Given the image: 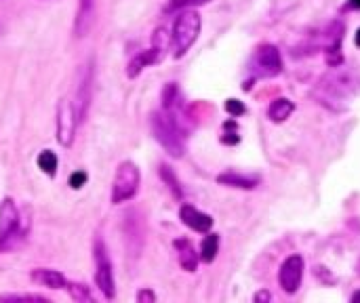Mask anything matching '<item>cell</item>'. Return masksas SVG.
Masks as SVG:
<instances>
[{
  "label": "cell",
  "instance_id": "obj_4",
  "mask_svg": "<svg viewBox=\"0 0 360 303\" xmlns=\"http://www.w3.org/2000/svg\"><path fill=\"white\" fill-rule=\"evenodd\" d=\"M139 179H141V175H139V169L135 162L124 160L122 165H118L114 183H112V202L118 205V202L131 200L139 190Z\"/></svg>",
  "mask_w": 360,
  "mask_h": 303
},
{
  "label": "cell",
  "instance_id": "obj_11",
  "mask_svg": "<svg viewBox=\"0 0 360 303\" xmlns=\"http://www.w3.org/2000/svg\"><path fill=\"white\" fill-rule=\"evenodd\" d=\"M179 217H181V221H184L188 228H192L194 232H209L211 226H213L211 215L200 213V211L194 209L192 205H184V207L179 209Z\"/></svg>",
  "mask_w": 360,
  "mask_h": 303
},
{
  "label": "cell",
  "instance_id": "obj_26",
  "mask_svg": "<svg viewBox=\"0 0 360 303\" xmlns=\"http://www.w3.org/2000/svg\"><path fill=\"white\" fill-rule=\"evenodd\" d=\"M137 302L146 303V302H156V295L152 293V291H148V289H143V291H139V295H137Z\"/></svg>",
  "mask_w": 360,
  "mask_h": 303
},
{
  "label": "cell",
  "instance_id": "obj_9",
  "mask_svg": "<svg viewBox=\"0 0 360 303\" xmlns=\"http://www.w3.org/2000/svg\"><path fill=\"white\" fill-rule=\"evenodd\" d=\"M255 67L259 70L262 76H276L283 72V57L281 51L274 44H262L255 53L253 59Z\"/></svg>",
  "mask_w": 360,
  "mask_h": 303
},
{
  "label": "cell",
  "instance_id": "obj_30",
  "mask_svg": "<svg viewBox=\"0 0 360 303\" xmlns=\"http://www.w3.org/2000/svg\"><path fill=\"white\" fill-rule=\"evenodd\" d=\"M356 44L360 46V30H359V34H356Z\"/></svg>",
  "mask_w": 360,
  "mask_h": 303
},
{
  "label": "cell",
  "instance_id": "obj_16",
  "mask_svg": "<svg viewBox=\"0 0 360 303\" xmlns=\"http://www.w3.org/2000/svg\"><path fill=\"white\" fill-rule=\"evenodd\" d=\"M160 59H158V55L152 51V49H148V51H141L135 59H131V63H129V70H127V74L131 76V78H135L137 74H141V70L143 67H148V65H152V63H158Z\"/></svg>",
  "mask_w": 360,
  "mask_h": 303
},
{
  "label": "cell",
  "instance_id": "obj_1",
  "mask_svg": "<svg viewBox=\"0 0 360 303\" xmlns=\"http://www.w3.org/2000/svg\"><path fill=\"white\" fill-rule=\"evenodd\" d=\"M152 131L156 141L173 156V158H181L186 143H184V129L177 120V116L173 114V110H160L152 114Z\"/></svg>",
  "mask_w": 360,
  "mask_h": 303
},
{
  "label": "cell",
  "instance_id": "obj_21",
  "mask_svg": "<svg viewBox=\"0 0 360 303\" xmlns=\"http://www.w3.org/2000/svg\"><path fill=\"white\" fill-rule=\"evenodd\" d=\"M160 175H162V179H165V183H169V188L173 190V194L177 196V198H181V188H179V181L175 179V175H173V171L169 169V167H160Z\"/></svg>",
  "mask_w": 360,
  "mask_h": 303
},
{
  "label": "cell",
  "instance_id": "obj_28",
  "mask_svg": "<svg viewBox=\"0 0 360 303\" xmlns=\"http://www.w3.org/2000/svg\"><path fill=\"white\" fill-rule=\"evenodd\" d=\"M348 6H350V8H360V0H350Z\"/></svg>",
  "mask_w": 360,
  "mask_h": 303
},
{
  "label": "cell",
  "instance_id": "obj_25",
  "mask_svg": "<svg viewBox=\"0 0 360 303\" xmlns=\"http://www.w3.org/2000/svg\"><path fill=\"white\" fill-rule=\"evenodd\" d=\"M2 302H44V299L36 295H4Z\"/></svg>",
  "mask_w": 360,
  "mask_h": 303
},
{
  "label": "cell",
  "instance_id": "obj_17",
  "mask_svg": "<svg viewBox=\"0 0 360 303\" xmlns=\"http://www.w3.org/2000/svg\"><path fill=\"white\" fill-rule=\"evenodd\" d=\"M169 44H171V38H169L167 30H165V27H158V30L154 32V36H152V46H150V49L158 55L160 61L165 59V55H167V51H169Z\"/></svg>",
  "mask_w": 360,
  "mask_h": 303
},
{
  "label": "cell",
  "instance_id": "obj_13",
  "mask_svg": "<svg viewBox=\"0 0 360 303\" xmlns=\"http://www.w3.org/2000/svg\"><path fill=\"white\" fill-rule=\"evenodd\" d=\"M217 181L221 186L228 188H238V190H253L259 186V177H251V175H240V173H224L217 177Z\"/></svg>",
  "mask_w": 360,
  "mask_h": 303
},
{
  "label": "cell",
  "instance_id": "obj_12",
  "mask_svg": "<svg viewBox=\"0 0 360 303\" xmlns=\"http://www.w3.org/2000/svg\"><path fill=\"white\" fill-rule=\"evenodd\" d=\"M30 278H32L34 283L46 287V289H65V285H68L61 272H57V270H46V268L34 270V272L30 274Z\"/></svg>",
  "mask_w": 360,
  "mask_h": 303
},
{
  "label": "cell",
  "instance_id": "obj_3",
  "mask_svg": "<svg viewBox=\"0 0 360 303\" xmlns=\"http://www.w3.org/2000/svg\"><path fill=\"white\" fill-rule=\"evenodd\" d=\"M23 238L19 226V211L11 198H4L0 205V251H11Z\"/></svg>",
  "mask_w": 360,
  "mask_h": 303
},
{
  "label": "cell",
  "instance_id": "obj_5",
  "mask_svg": "<svg viewBox=\"0 0 360 303\" xmlns=\"http://www.w3.org/2000/svg\"><path fill=\"white\" fill-rule=\"evenodd\" d=\"M76 124H78V116H76L74 101L70 97H63L57 105V141L61 146L65 148L72 146L76 135Z\"/></svg>",
  "mask_w": 360,
  "mask_h": 303
},
{
  "label": "cell",
  "instance_id": "obj_7",
  "mask_svg": "<svg viewBox=\"0 0 360 303\" xmlns=\"http://www.w3.org/2000/svg\"><path fill=\"white\" fill-rule=\"evenodd\" d=\"M91 80H93V61H86L78 70V86H76V97H74V108L78 122L86 120L89 105H91Z\"/></svg>",
  "mask_w": 360,
  "mask_h": 303
},
{
  "label": "cell",
  "instance_id": "obj_18",
  "mask_svg": "<svg viewBox=\"0 0 360 303\" xmlns=\"http://www.w3.org/2000/svg\"><path fill=\"white\" fill-rule=\"evenodd\" d=\"M217 251H219V236H217V234H209V236L202 240L200 259H202L205 264H211V262L217 257Z\"/></svg>",
  "mask_w": 360,
  "mask_h": 303
},
{
  "label": "cell",
  "instance_id": "obj_29",
  "mask_svg": "<svg viewBox=\"0 0 360 303\" xmlns=\"http://www.w3.org/2000/svg\"><path fill=\"white\" fill-rule=\"evenodd\" d=\"M360 302V291H356L354 295H352V303H359Z\"/></svg>",
  "mask_w": 360,
  "mask_h": 303
},
{
  "label": "cell",
  "instance_id": "obj_14",
  "mask_svg": "<svg viewBox=\"0 0 360 303\" xmlns=\"http://www.w3.org/2000/svg\"><path fill=\"white\" fill-rule=\"evenodd\" d=\"M175 249L179 253V266L186 272H194L198 268V253L194 251V247L190 245V240H175Z\"/></svg>",
  "mask_w": 360,
  "mask_h": 303
},
{
  "label": "cell",
  "instance_id": "obj_2",
  "mask_svg": "<svg viewBox=\"0 0 360 303\" xmlns=\"http://www.w3.org/2000/svg\"><path fill=\"white\" fill-rule=\"evenodd\" d=\"M200 15L192 8H184L175 23H173V32H171V49H173V57H184L190 46L196 42L198 34H200Z\"/></svg>",
  "mask_w": 360,
  "mask_h": 303
},
{
  "label": "cell",
  "instance_id": "obj_15",
  "mask_svg": "<svg viewBox=\"0 0 360 303\" xmlns=\"http://www.w3.org/2000/svg\"><path fill=\"white\" fill-rule=\"evenodd\" d=\"M293 110H295V103L293 101H289L287 97H278V99H274L270 103L268 116H270L272 122H285L293 114Z\"/></svg>",
  "mask_w": 360,
  "mask_h": 303
},
{
  "label": "cell",
  "instance_id": "obj_22",
  "mask_svg": "<svg viewBox=\"0 0 360 303\" xmlns=\"http://www.w3.org/2000/svg\"><path fill=\"white\" fill-rule=\"evenodd\" d=\"M226 110H228V114H232V116H243V114L247 112L245 103L238 101V99H228V101H226Z\"/></svg>",
  "mask_w": 360,
  "mask_h": 303
},
{
  "label": "cell",
  "instance_id": "obj_24",
  "mask_svg": "<svg viewBox=\"0 0 360 303\" xmlns=\"http://www.w3.org/2000/svg\"><path fill=\"white\" fill-rule=\"evenodd\" d=\"M209 0H171V11L175 8H188V6H194V4H207Z\"/></svg>",
  "mask_w": 360,
  "mask_h": 303
},
{
  "label": "cell",
  "instance_id": "obj_6",
  "mask_svg": "<svg viewBox=\"0 0 360 303\" xmlns=\"http://www.w3.org/2000/svg\"><path fill=\"white\" fill-rule=\"evenodd\" d=\"M95 266H97V272H95V283L99 287V291L112 299L116 289H114V274H112V264L108 259V253H105V245L101 240L95 243Z\"/></svg>",
  "mask_w": 360,
  "mask_h": 303
},
{
  "label": "cell",
  "instance_id": "obj_20",
  "mask_svg": "<svg viewBox=\"0 0 360 303\" xmlns=\"http://www.w3.org/2000/svg\"><path fill=\"white\" fill-rule=\"evenodd\" d=\"M65 287H68V291H70V295H72V299H74V302H80V303L93 302V295H91V291H89L84 285H78V283H68Z\"/></svg>",
  "mask_w": 360,
  "mask_h": 303
},
{
  "label": "cell",
  "instance_id": "obj_19",
  "mask_svg": "<svg viewBox=\"0 0 360 303\" xmlns=\"http://www.w3.org/2000/svg\"><path fill=\"white\" fill-rule=\"evenodd\" d=\"M38 167H40L42 173H46V175L53 177V175L57 173V156H55L51 150L40 152V154H38Z\"/></svg>",
  "mask_w": 360,
  "mask_h": 303
},
{
  "label": "cell",
  "instance_id": "obj_23",
  "mask_svg": "<svg viewBox=\"0 0 360 303\" xmlns=\"http://www.w3.org/2000/svg\"><path fill=\"white\" fill-rule=\"evenodd\" d=\"M86 173L84 171H76V173H72V177H70V186L74 188V190H78V188H82L84 183H86Z\"/></svg>",
  "mask_w": 360,
  "mask_h": 303
},
{
  "label": "cell",
  "instance_id": "obj_10",
  "mask_svg": "<svg viewBox=\"0 0 360 303\" xmlns=\"http://www.w3.org/2000/svg\"><path fill=\"white\" fill-rule=\"evenodd\" d=\"M95 11H97V0H78V11H76V21H74V34L78 38L91 32L93 21H95Z\"/></svg>",
  "mask_w": 360,
  "mask_h": 303
},
{
  "label": "cell",
  "instance_id": "obj_27",
  "mask_svg": "<svg viewBox=\"0 0 360 303\" xmlns=\"http://www.w3.org/2000/svg\"><path fill=\"white\" fill-rule=\"evenodd\" d=\"M272 297H270V293L268 291H259V293H255V297H253V302L255 303H266L270 302Z\"/></svg>",
  "mask_w": 360,
  "mask_h": 303
},
{
  "label": "cell",
  "instance_id": "obj_8",
  "mask_svg": "<svg viewBox=\"0 0 360 303\" xmlns=\"http://www.w3.org/2000/svg\"><path fill=\"white\" fill-rule=\"evenodd\" d=\"M304 278V259L300 255H291L283 262L278 272V283L285 293H295L302 287Z\"/></svg>",
  "mask_w": 360,
  "mask_h": 303
}]
</instances>
